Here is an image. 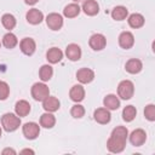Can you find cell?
I'll return each mask as SVG.
<instances>
[{"label": "cell", "mask_w": 155, "mask_h": 155, "mask_svg": "<svg viewBox=\"0 0 155 155\" xmlns=\"http://www.w3.org/2000/svg\"><path fill=\"white\" fill-rule=\"evenodd\" d=\"M21 125V117L12 113H6L1 117V126L6 132H13L16 131Z\"/></svg>", "instance_id": "6da1fadb"}, {"label": "cell", "mask_w": 155, "mask_h": 155, "mask_svg": "<svg viewBox=\"0 0 155 155\" xmlns=\"http://www.w3.org/2000/svg\"><path fill=\"white\" fill-rule=\"evenodd\" d=\"M126 138H122V137H119V136H114L111 134L107 142V148L109 151L111 153H121L124 149H125V145H126Z\"/></svg>", "instance_id": "7a4b0ae2"}, {"label": "cell", "mask_w": 155, "mask_h": 155, "mask_svg": "<svg viewBox=\"0 0 155 155\" xmlns=\"http://www.w3.org/2000/svg\"><path fill=\"white\" fill-rule=\"evenodd\" d=\"M134 93V85L130 80H122L117 86V94L122 99H130L132 98Z\"/></svg>", "instance_id": "3957f363"}, {"label": "cell", "mask_w": 155, "mask_h": 155, "mask_svg": "<svg viewBox=\"0 0 155 155\" xmlns=\"http://www.w3.org/2000/svg\"><path fill=\"white\" fill-rule=\"evenodd\" d=\"M47 96H50V90L44 82H35L31 87V97L35 101H44Z\"/></svg>", "instance_id": "277c9868"}, {"label": "cell", "mask_w": 155, "mask_h": 155, "mask_svg": "<svg viewBox=\"0 0 155 155\" xmlns=\"http://www.w3.org/2000/svg\"><path fill=\"white\" fill-rule=\"evenodd\" d=\"M46 24L52 30H59L63 25V17L59 13L52 12L46 17Z\"/></svg>", "instance_id": "5b68a950"}, {"label": "cell", "mask_w": 155, "mask_h": 155, "mask_svg": "<svg viewBox=\"0 0 155 155\" xmlns=\"http://www.w3.org/2000/svg\"><path fill=\"white\" fill-rule=\"evenodd\" d=\"M90 46L92 50L94 51H101L107 45V39L103 34H93L91 38H90V41H88Z\"/></svg>", "instance_id": "8992f818"}, {"label": "cell", "mask_w": 155, "mask_h": 155, "mask_svg": "<svg viewBox=\"0 0 155 155\" xmlns=\"http://www.w3.org/2000/svg\"><path fill=\"white\" fill-rule=\"evenodd\" d=\"M40 133V126L35 122H27L23 125V134L28 139H35Z\"/></svg>", "instance_id": "52a82bcc"}, {"label": "cell", "mask_w": 155, "mask_h": 155, "mask_svg": "<svg viewBox=\"0 0 155 155\" xmlns=\"http://www.w3.org/2000/svg\"><path fill=\"white\" fill-rule=\"evenodd\" d=\"M145 139H147V133L142 128H137L134 130L131 134H130V142L132 145L134 147H140L145 143Z\"/></svg>", "instance_id": "ba28073f"}, {"label": "cell", "mask_w": 155, "mask_h": 155, "mask_svg": "<svg viewBox=\"0 0 155 155\" xmlns=\"http://www.w3.org/2000/svg\"><path fill=\"white\" fill-rule=\"evenodd\" d=\"M134 44V36L131 31H122L119 36V45L125 48V50H128L133 46Z\"/></svg>", "instance_id": "9c48e42d"}, {"label": "cell", "mask_w": 155, "mask_h": 155, "mask_svg": "<svg viewBox=\"0 0 155 155\" xmlns=\"http://www.w3.org/2000/svg\"><path fill=\"white\" fill-rule=\"evenodd\" d=\"M19 47H21V51H22L24 54L31 56V54L35 52L36 44H35V41H34L31 38H24V39L21 41Z\"/></svg>", "instance_id": "30bf717a"}, {"label": "cell", "mask_w": 155, "mask_h": 155, "mask_svg": "<svg viewBox=\"0 0 155 155\" xmlns=\"http://www.w3.org/2000/svg\"><path fill=\"white\" fill-rule=\"evenodd\" d=\"M76 79L81 82V84H88L94 79V73L92 69L88 68H81L78 70L76 73Z\"/></svg>", "instance_id": "8fae6325"}, {"label": "cell", "mask_w": 155, "mask_h": 155, "mask_svg": "<svg viewBox=\"0 0 155 155\" xmlns=\"http://www.w3.org/2000/svg\"><path fill=\"white\" fill-rule=\"evenodd\" d=\"M59 105H61V103H59L58 98L52 97V96H47L42 101V108L46 111H48V113H53V111L58 110L59 109Z\"/></svg>", "instance_id": "7c38bea8"}, {"label": "cell", "mask_w": 155, "mask_h": 155, "mask_svg": "<svg viewBox=\"0 0 155 155\" xmlns=\"http://www.w3.org/2000/svg\"><path fill=\"white\" fill-rule=\"evenodd\" d=\"M93 117H94V120H96L98 124L104 125V124H108V122L110 121L111 115H110V111H109L107 108H98V109L94 110Z\"/></svg>", "instance_id": "4fadbf2b"}, {"label": "cell", "mask_w": 155, "mask_h": 155, "mask_svg": "<svg viewBox=\"0 0 155 155\" xmlns=\"http://www.w3.org/2000/svg\"><path fill=\"white\" fill-rule=\"evenodd\" d=\"M65 54H67V57H68L70 61H73V62L79 61L80 57H81V48H80V46L76 45V44H69V45L67 46V48H65Z\"/></svg>", "instance_id": "5bb4252c"}, {"label": "cell", "mask_w": 155, "mask_h": 155, "mask_svg": "<svg viewBox=\"0 0 155 155\" xmlns=\"http://www.w3.org/2000/svg\"><path fill=\"white\" fill-rule=\"evenodd\" d=\"M82 10L87 16H96L99 11V5L96 0H85L82 4Z\"/></svg>", "instance_id": "9a60e30c"}, {"label": "cell", "mask_w": 155, "mask_h": 155, "mask_svg": "<svg viewBox=\"0 0 155 155\" xmlns=\"http://www.w3.org/2000/svg\"><path fill=\"white\" fill-rule=\"evenodd\" d=\"M42 19H44V15L38 8H31L27 12V21L30 24H39L42 22Z\"/></svg>", "instance_id": "2e32d148"}, {"label": "cell", "mask_w": 155, "mask_h": 155, "mask_svg": "<svg viewBox=\"0 0 155 155\" xmlns=\"http://www.w3.org/2000/svg\"><path fill=\"white\" fill-rule=\"evenodd\" d=\"M69 96H70V99L74 101V102H81L84 98H85V90L81 85H75L70 88V92H69Z\"/></svg>", "instance_id": "e0dca14e"}, {"label": "cell", "mask_w": 155, "mask_h": 155, "mask_svg": "<svg viewBox=\"0 0 155 155\" xmlns=\"http://www.w3.org/2000/svg\"><path fill=\"white\" fill-rule=\"evenodd\" d=\"M142 68H143V64H142V62H140L139 59H137V58H132V59L127 61L126 64H125V69H126L130 74H137V73H139V71L142 70Z\"/></svg>", "instance_id": "ac0fdd59"}, {"label": "cell", "mask_w": 155, "mask_h": 155, "mask_svg": "<svg viewBox=\"0 0 155 155\" xmlns=\"http://www.w3.org/2000/svg\"><path fill=\"white\" fill-rule=\"evenodd\" d=\"M46 58H47V61H48L50 63H52V64L58 63V62H61L62 58H63V52H62L59 48H57V47H52V48H50V50L47 51Z\"/></svg>", "instance_id": "d6986e66"}, {"label": "cell", "mask_w": 155, "mask_h": 155, "mask_svg": "<svg viewBox=\"0 0 155 155\" xmlns=\"http://www.w3.org/2000/svg\"><path fill=\"white\" fill-rule=\"evenodd\" d=\"M103 104L108 110H116L120 107V101L115 94H108L104 97Z\"/></svg>", "instance_id": "ffe728a7"}, {"label": "cell", "mask_w": 155, "mask_h": 155, "mask_svg": "<svg viewBox=\"0 0 155 155\" xmlns=\"http://www.w3.org/2000/svg\"><path fill=\"white\" fill-rule=\"evenodd\" d=\"M15 110H16V114L19 116V117H23V116H27L30 111V104L22 99V101H18L15 105Z\"/></svg>", "instance_id": "44dd1931"}, {"label": "cell", "mask_w": 155, "mask_h": 155, "mask_svg": "<svg viewBox=\"0 0 155 155\" xmlns=\"http://www.w3.org/2000/svg\"><path fill=\"white\" fill-rule=\"evenodd\" d=\"M80 11H81V8H80L79 4L73 2V4H69V5H67V6L64 7L63 15H64L67 18H74V17H76V16L80 13Z\"/></svg>", "instance_id": "7402d4cb"}, {"label": "cell", "mask_w": 155, "mask_h": 155, "mask_svg": "<svg viewBox=\"0 0 155 155\" xmlns=\"http://www.w3.org/2000/svg\"><path fill=\"white\" fill-rule=\"evenodd\" d=\"M127 22H128V24H130L131 28L137 29V28L143 27V24H144V17L140 13H132V15H130Z\"/></svg>", "instance_id": "603a6c76"}, {"label": "cell", "mask_w": 155, "mask_h": 155, "mask_svg": "<svg viewBox=\"0 0 155 155\" xmlns=\"http://www.w3.org/2000/svg\"><path fill=\"white\" fill-rule=\"evenodd\" d=\"M54 124H56V117L51 113L47 111V113H45V114L41 115V117H40V125L42 127H45V128H52L54 126Z\"/></svg>", "instance_id": "cb8c5ba5"}, {"label": "cell", "mask_w": 155, "mask_h": 155, "mask_svg": "<svg viewBox=\"0 0 155 155\" xmlns=\"http://www.w3.org/2000/svg\"><path fill=\"white\" fill-rule=\"evenodd\" d=\"M128 15V11L125 6H116L111 11V17L115 21H124Z\"/></svg>", "instance_id": "d4e9b609"}, {"label": "cell", "mask_w": 155, "mask_h": 155, "mask_svg": "<svg viewBox=\"0 0 155 155\" xmlns=\"http://www.w3.org/2000/svg\"><path fill=\"white\" fill-rule=\"evenodd\" d=\"M137 115V110L133 105H127L122 110V119L126 121V122H131Z\"/></svg>", "instance_id": "484cf974"}, {"label": "cell", "mask_w": 155, "mask_h": 155, "mask_svg": "<svg viewBox=\"0 0 155 155\" xmlns=\"http://www.w3.org/2000/svg\"><path fill=\"white\" fill-rule=\"evenodd\" d=\"M1 23H2V25H4L6 29L11 30V29H13V28L16 27V18H15V16L11 15V13H5V15L1 17Z\"/></svg>", "instance_id": "4316f807"}, {"label": "cell", "mask_w": 155, "mask_h": 155, "mask_svg": "<svg viewBox=\"0 0 155 155\" xmlns=\"http://www.w3.org/2000/svg\"><path fill=\"white\" fill-rule=\"evenodd\" d=\"M2 44H4V46H5L6 48H13V47L18 44V40H17V38H16L15 34L7 33V34H5L4 38H2Z\"/></svg>", "instance_id": "83f0119b"}, {"label": "cell", "mask_w": 155, "mask_h": 155, "mask_svg": "<svg viewBox=\"0 0 155 155\" xmlns=\"http://www.w3.org/2000/svg\"><path fill=\"white\" fill-rule=\"evenodd\" d=\"M52 75H53V69H52V67L48 65V64L42 65V67L40 68V70H39V76H40V79H41L42 81H48V80L52 78Z\"/></svg>", "instance_id": "f1b7e54d"}, {"label": "cell", "mask_w": 155, "mask_h": 155, "mask_svg": "<svg viewBox=\"0 0 155 155\" xmlns=\"http://www.w3.org/2000/svg\"><path fill=\"white\" fill-rule=\"evenodd\" d=\"M70 114H71L73 117L80 119V117H82L85 115V108L82 105H80V104H75V105H73V108L70 110Z\"/></svg>", "instance_id": "f546056e"}, {"label": "cell", "mask_w": 155, "mask_h": 155, "mask_svg": "<svg viewBox=\"0 0 155 155\" xmlns=\"http://www.w3.org/2000/svg\"><path fill=\"white\" fill-rule=\"evenodd\" d=\"M10 94V87L5 81L0 82V101H5Z\"/></svg>", "instance_id": "4dcf8cb0"}, {"label": "cell", "mask_w": 155, "mask_h": 155, "mask_svg": "<svg viewBox=\"0 0 155 155\" xmlns=\"http://www.w3.org/2000/svg\"><path fill=\"white\" fill-rule=\"evenodd\" d=\"M144 115L149 121H154L155 120V105L154 104H149L145 107L144 110Z\"/></svg>", "instance_id": "1f68e13d"}, {"label": "cell", "mask_w": 155, "mask_h": 155, "mask_svg": "<svg viewBox=\"0 0 155 155\" xmlns=\"http://www.w3.org/2000/svg\"><path fill=\"white\" fill-rule=\"evenodd\" d=\"M2 154H4V155H6V154H13V155H15V154H16V151H15L13 149L6 148V149H4V150H2Z\"/></svg>", "instance_id": "d6a6232c"}, {"label": "cell", "mask_w": 155, "mask_h": 155, "mask_svg": "<svg viewBox=\"0 0 155 155\" xmlns=\"http://www.w3.org/2000/svg\"><path fill=\"white\" fill-rule=\"evenodd\" d=\"M25 1V4H28V5H35L39 0H24Z\"/></svg>", "instance_id": "836d02e7"}, {"label": "cell", "mask_w": 155, "mask_h": 155, "mask_svg": "<svg viewBox=\"0 0 155 155\" xmlns=\"http://www.w3.org/2000/svg\"><path fill=\"white\" fill-rule=\"evenodd\" d=\"M22 153H30V154H34V151L30 150V149H24V150H22Z\"/></svg>", "instance_id": "e575fe53"}, {"label": "cell", "mask_w": 155, "mask_h": 155, "mask_svg": "<svg viewBox=\"0 0 155 155\" xmlns=\"http://www.w3.org/2000/svg\"><path fill=\"white\" fill-rule=\"evenodd\" d=\"M73 1H75V2H79V1H81V0H73Z\"/></svg>", "instance_id": "d590c367"}, {"label": "cell", "mask_w": 155, "mask_h": 155, "mask_svg": "<svg viewBox=\"0 0 155 155\" xmlns=\"http://www.w3.org/2000/svg\"><path fill=\"white\" fill-rule=\"evenodd\" d=\"M0 137H1V127H0Z\"/></svg>", "instance_id": "8d00e7d4"}, {"label": "cell", "mask_w": 155, "mask_h": 155, "mask_svg": "<svg viewBox=\"0 0 155 155\" xmlns=\"http://www.w3.org/2000/svg\"><path fill=\"white\" fill-rule=\"evenodd\" d=\"M0 82H1V81H0Z\"/></svg>", "instance_id": "74e56055"}]
</instances>
